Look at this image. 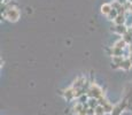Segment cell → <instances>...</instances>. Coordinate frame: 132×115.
I'll list each match as a JSON object with an SVG mask.
<instances>
[{"instance_id": "cell-1", "label": "cell", "mask_w": 132, "mask_h": 115, "mask_svg": "<svg viewBox=\"0 0 132 115\" xmlns=\"http://www.w3.org/2000/svg\"><path fill=\"white\" fill-rule=\"evenodd\" d=\"M5 16L12 22H16L20 17V12L16 8H8L5 11Z\"/></svg>"}, {"instance_id": "cell-4", "label": "cell", "mask_w": 132, "mask_h": 115, "mask_svg": "<svg viewBox=\"0 0 132 115\" xmlns=\"http://www.w3.org/2000/svg\"><path fill=\"white\" fill-rule=\"evenodd\" d=\"M113 11V7H111V5L109 4H105L102 5V7H101V12H102V14L105 15H109V13Z\"/></svg>"}, {"instance_id": "cell-9", "label": "cell", "mask_w": 132, "mask_h": 115, "mask_svg": "<svg viewBox=\"0 0 132 115\" xmlns=\"http://www.w3.org/2000/svg\"><path fill=\"white\" fill-rule=\"evenodd\" d=\"M113 61L115 65H118V67H120L122 65V62L124 61V59H123V57H113Z\"/></svg>"}, {"instance_id": "cell-5", "label": "cell", "mask_w": 132, "mask_h": 115, "mask_svg": "<svg viewBox=\"0 0 132 115\" xmlns=\"http://www.w3.org/2000/svg\"><path fill=\"white\" fill-rule=\"evenodd\" d=\"M132 66V63H131V61L129 60V59H125V60L122 62V65L120 66V68L122 69H124V70H129L130 69V67Z\"/></svg>"}, {"instance_id": "cell-10", "label": "cell", "mask_w": 132, "mask_h": 115, "mask_svg": "<svg viewBox=\"0 0 132 115\" xmlns=\"http://www.w3.org/2000/svg\"><path fill=\"white\" fill-rule=\"evenodd\" d=\"M117 16H118V12L116 11L115 8H113V11H111L110 13H109V15H108V17H109V19H110V20H113V19L115 20Z\"/></svg>"}, {"instance_id": "cell-7", "label": "cell", "mask_w": 132, "mask_h": 115, "mask_svg": "<svg viewBox=\"0 0 132 115\" xmlns=\"http://www.w3.org/2000/svg\"><path fill=\"white\" fill-rule=\"evenodd\" d=\"M125 45H126V42L124 39H120L118 42H116V44L114 47H116V48H118V50H123L124 47H125Z\"/></svg>"}, {"instance_id": "cell-14", "label": "cell", "mask_w": 132, "mask_h": 115, "mask_svg": "<svg viewBox=\"0 0 132 115\" xmlns=\"http://www.w3.org/2000/svg\"><path fill=\"white\" fill-rule=\"evenodd\" d=\"M129 2H130V4H132V0H129Z\"/></svg>"}, {"instance_id": "cell-3", "label": "cell", "mask_w": 132, "mask_h": 115, "mask_svg": "<svg viewBox=\"0 0 132 115\" xmlns=\"http://www.w3.org/2000/svg\"><path fill=\"white\" fill-rule=\"evenodd\" d=\"M114 31L117 32L118 35H125L128 32V29L125 25H117L116 28H114Z\"/></svg>"}, {"instance_id": "cell-12", "label": "cell", "mask_w": 132, "mask_h": 115, "mask_svg": "<svg viewBox=\"0 0 132 115\" xmlns=\"http://www.w3.org/2000/svg\"><path fill=\"white\" fill-rule=\"evenodd\" d=\"M129 60L131 61V63H132V54H131V57H130V59H129Z\"/></svg>"}, {"instance_id": "cell-8", "label": "cell", "mask_w": 132, "mask_h": 115, "mask_svg": "<svg viewBox=\"0 0 132 115\" xmlns=\"http://www.w3.org/2000/svg\"><path fill=\"white\" fill-rule=\"evenodd\" d=\"M124 22H125V17H124V15H120V14H118V16L115 19V23L117 25H123Z\"/></svg>"}, {"instance_id": "cell-6", "label": "cell", "mask_w": 132, "mask_h": 115, "mask_svg": "<svg viewBox=\"0 0 132 115\" xmlns=\"http://www.w3.org/2000/svg\"><path fill=\"white\" fill-rule=\"evenodd\" d=\"M105 114V108L101 105H98V106L94 108V115H103Z\"/></svg>"}, {"instance_id": "cell-11", "label": "cell", "mask_w": 132, "mask_h": 115, "mask_svg": "<svg viewBox=\"0 0 132 115\" xmlns=\"http://www.w3.org/2000/svg\"><path fill=\"white\" fill-rule=\"evenodd\" d=\"M103 108H105V112H107V113H110V112L113 111V107H111V105L109 103L103 105Z\"/></svg>"}, {"instance_id": "cell-13", "label": "cell", "mask_w": 132, "mask_h": 115, "mask_svg": "<svg viewBox=\"0 0 132 115\" xmlns=\"http://www.w3.org/2000/svg\"><path fill=\"white\" fill-rule=\"evenodd\" d=\"M130 11H131V12H132V4H131V5H130Z\"/></svg>"}, {"instance_id": "cell-2", "label": "cell", "mask_w": 132, "mask_h": 115, "mask_svg": "<svg viewBox=\"0 0 132 115\" xmlns=\"http://www.w3.org/2000/svg\"><path fill=\"white\" fill-rule=\"evenodd\" d=\"M88 96H91L92 98H101V96H102V91H101V89L99 88L98 85H95V84H92L90 88V90H88Z\"/></svg>"}]
</instances>
